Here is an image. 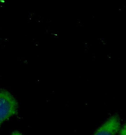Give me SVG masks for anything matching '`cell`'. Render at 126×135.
<instances>
[{"label":"cell","mask_w":126,"mask_h":135,"mask_svg":"<svg viewBox=\"0 0 126 135\" xmlns=\"http://www.w3.org/2000/svg\"><path fill=\"white\" fill-rule=\"evenodd\" d=\"M19 103L12 93L6 89L0 90V127L5 121L17 115Z\"/></svg>","instance_id":"6da1fadb"},{"label":"cell","mask_w":126,"mask_h":135,"mask_svg":"<svg viewBox=\"0 0 126 135\" xmlns=\"http://www.w3.org/2000/svg\"><path fill=\"white\" fill-rule=\"evenodd\" d=\"M120 125L119 116L118 115H114L101 126L93 135H116Z\"/></svg>","instance_id":"7a4b0ae2"},{"label":"cell","mask_w":126,"mask_h":135,"mask_svg":"<svg viewBox=\"0 0 126 135\" xmlns=\"http://www.w3.org/2000/svg\"><path fill=\"white\" fill-rule=\"evenodd\" d=\"M126 125L124 124L122 128H120L118 132H119V135H126Z\"/></svg>","instance_id":"3957f363"},{"label":"cell","mask_w":126,"mask_h":135,"mask_svg":"<svg viewBox=\"0 0 126 135\" xmlns=\"http://www.w3.org/2000/svg\"><path fill=\"white\" fill-rule=\"evenodd\" d=\"M11 135H23L22 133L19 132V131H14L13 133H12V134Z\"/></svg>","instance_id":"277c9868"}]
</instances>
